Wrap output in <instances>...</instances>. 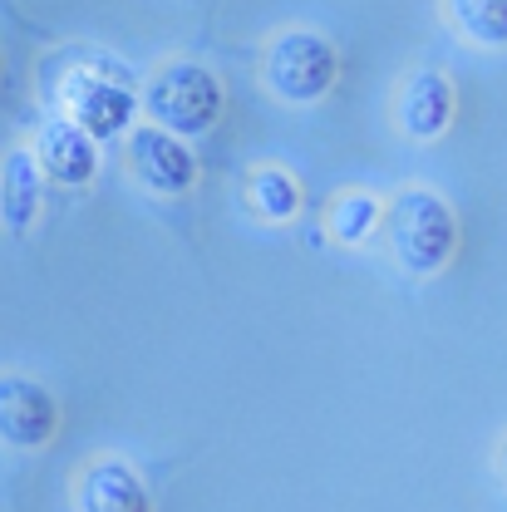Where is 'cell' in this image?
Returning a JSON list of instances; mask_svg holds the SVG:
<instances>
[{"label": "cell", "mask_w": 507, "mask_h": 512, "mask_svg": "<svg viewBox=\"0 0 507 512\" xmlns=\"http://www.w3.org/2000/svg\"><path fill=\"white\" fill-rule=\"evenodd\" d=\"M138 109L143 119L178 138H207L227 114V89L222 79L207 69L202 60H158L148 69V79L138 84Z\"/></svg>", "instance_id": "2"}, {"label": "cell", "mask_w": 507, "mask_h": 512, "mask_svg": "<svg viewBox=\"0 0 507 512\" xmlns=\"http://www.w3.org/2000/svg\"><path fill=\"white\" fill-rule=\"evenodd\" d=\"M30 153H35L45 183H60V188H89L94 173H99V143L64 114L40 124Z\"/></svg>", "instance_id": "9"}, {"label": "cell", "mask_w": 507, "mask_h": 512, "mask_svg": "<svg viewBox=\"0 0 507 512\" xmlns=\"http://www.w3.org/2000/svg\"><path fill=\"white\" fill-rule=\"evenodd\" d=\"M340 50L330 35H320L311 25H281L271 30V40L261 45V89L276 104L306 109L335 94L340 84Z\"/></svg>", "instance_id": "3"}, {"label": "cell", "mask_w": 507, "mask_h": 512, "mask_svg": "<svg viewBox=\"0 0 507 512\" xmlns=\"http://www.w3.org/2000/svg\"><path fill=\"white\" fill-rule=\"evenodd\" d=\"M384 252L404 276H444L453 256L463 247V227L458 212L448 207L444 192L424 188V183H404L384 197V222H380Z\"/></svg>", "instance_id": "1"}, {"label": "cell", "mask_w": 507, "mask_h": 512, "mask_svg": "<svg viewBox=\"0 0 507 512\" xmlns=\"http://www.w3.org/2000/svg\"><path fill=\"white\" fill-rule=\"evenodd\" d=\"M444 25L473 50H507V0H439Z\"/></svg>", "instance_id": "13"}, {"label": "cell", "mask_w": 507, "mask_h": 512, "mask_svg": "<svg viewBox=\"0 0 507 512\" xmlns=\"http://www.w3.org/2000/svg\"><path fill=\"white\" fill-rule=\"evenodd\" d=\"M60 399L25 370H0V448L45 453L60 439Z\"/></svg>", "instance_id": "7"}, {"label": "cell", "mask_w": 507, "mask_h": 512, "mask_svg": "<svg viewBox=\"0 0 507 512\" xmlns=\"http://www.w3.org/2000/svg\"><path fill=\"white\" fill-rule=\"evenodd\" d=\"M384 222V197L365 188H345L340 197L325 202V237L340 247H370L380 237Z\"/></svg>", "instance_id": "12"}, {"label": "cell", "mask_w": 507, "mask_h": 512, "mask_svg": "<svg viewBox=\"0 0 507 512\" xmlns=\"http://www.w3.org/2000/svg\"><path fill=\"white\" fill-rule=\"evenodd\" d=\"M493 473H498V483H503V493H507V434L493 448Z\"/></svg>", "instance_id": "14"}, {"label": "cell", "mask_w": 507, "mask_h": 512, "mask_svg": "<svg viewBox=\"0 0 507 512\" xmlns=\"http://www.w3.org/2000/svg\"><path fill=\"white\" fill-rule=\"evenodd\" d=\"M40 202H45V173L35 153L25 143L5 148L0 153V227L10 237H25L40 217Z\"/></svg>", "instance_id": "10"}, {"label": "cell", "mask_w": 507, "mask_h": 512, "mask_svg": "<svg viewBox=\"0 0 507 512\" xmlns=\"http://www.w3.org/2000/svg\"><path fill=\"white\" fill-rule=\"evenodd\" d=\"M55 104H60L64 119H74L94 143H109V138H124L133 128L138 89L128 79H119L114 64H104V69H64Z\"/></svg>", "instance_id": "4"}, {"label": "cell", "mask_w": 507, "mask_h": 512, "mask_svg": "<svg viewBox=\"0 0 507 512\" xmlns=\"http://www.w3.org/2000/svg\"><path fill=\"white\" fill-rule=\"evenodd\" d=\"M242 202H247V212L261 217V222H296L301 217V207H306V192L296 183V173L291 168H281V163H261L247 173V183H242Z\"/></svg>", "instance_id": "11"}, {"label": "cell", "mask_w": 507, "mask_h": 512, "mask_svg": "<svg viewBox=\"0 0 507 512\" xmlns=\"http://www.w3.org/2000/svg\"><path fill=\"white\" fill-rule=\"evenodd\" d=\"M124 168L128 178L153 197H183V192L197 188L192 143L158 124H133L124 133Z\"/></svg>", "instance_id": "6"}, {"label": "cell", "mask_w": 507, "mask_h": 512, "mask_svg": "<svg viewBox=\"0 0 507 512\" xmlns=\"http://www.w3.org/2000/svg\"><path fill=\"white\" fill-rule=\"evenodd\" d=\"M74 512H158L148 478L124 453H89L69 483Z\"/></svg>", "instance_id": "8"}, {"label": "cell", "mask_w": 507, "mask_h": 512, "mask_svg": "<svg viewBox=\"0 0 507 512\" xmlns=\"http://www.w3.org/2000/svg\"><path fill=\"white\" fill-rule=\"evenodd\" d=\"M389 119L399 128V138H409V143H439L458 119V84L444 69H429V64L404 69L389 94Z\"/></svg>", "instance_id": "5"}]
</instances>
